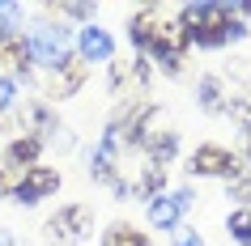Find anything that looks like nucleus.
Here are the masks:
<instances>
[{
  "label": "nucleus",
  "mask_w": 251,
  "mask_h": 246,
  "mask_svg": "<svg viewBox=\"0 0 251 246\" xmlns=\"http://www.w3.org/2000/svg\"><path fill=\"white\" fill-rule=\"evenodd\" d=\"M128 30H132V43H136V47H145V51H149L153 39H158V30H162L158 9H141V13L132 17V26H128Z\"/></svg>",
  "instance_id": "nucleus-9"
},
{
  "label": "nucleus",
  "mask_w": 251,
  "mask_h": 246,
  "mask_svg": "<svg viewBox=\"0 0 251 246\" xmlns=\"http://www.w3.org/2000/svg\"><path fill=\"white\" fill-rule=\"evenodd\" d=\"M234 195H238V200H247V208H251V179L234 182Z\"/></svg>",
  "instance_id": "nucleus-21"
},
{
  "label": "nucleus",
  "mask_w": 251,
  "mask_h": 246,
  "mask_svg": "<svg viewBox=\"0 0 251 246\" xmlns=\"http://www.w3.org/2000/svg\"><path fill=\"white\" fill-rule=\"evenodd\" d=\"M175 149H179V136H175V132H162V136H153V140H149V166H166V161H171L175 157Z\"/></svg>",
  "instance_id": "nucleus-11"
},
{
  "label": "nucleus",
  "mask_w": 251,
  "mask_h": 246,
  "mask_svg": "<svg viewBox=\"0 0 251 246\" xmlns=\"http://www.w3.org/2000/svg\"><path fill=\"white\" fill-rule=\"evenodd\" d=\"M47 233H51L55 242H81V238H90V208H64V212H55L47 221Z\"/></svg>",
  "instance_id": "nucleus-5"
},
{
  "label": "nucleus",
  "mask_w": 251,
  "mask_h": 246,
  "mask_svg": "<svg viewBox=\"0 0 251 246\" xmlns=\"http://www.w3.org/2000/svg\"><path fill=\"white\" fill-rule=\"evenodd\" d=\"M179 246H204V242L196 238V229H179Z\"/></svg>",
  "instance_id": "nucleus-20"
},
{
  "label": "nucleus",
  "mask_w": 251,
  "mask_h": 246,
  "mask_svg": "<svg viewBox=\"0 0 251 246\" xmlns=\"http://www.w3.org/2000/svg\"><path fill=\"white\" fill-rule=\"evenodd\" d=\"M13 98H17V85H13L9 77H0V115H4V111L13 106Z\"/></svg>",
  "instance_id": "nucleus-18"
},
{
  "label": "nucleus",
  "mask_w": 251,
  "mask_h": 246,
  "mask_svg": "<svg viewBox=\"0 0 251 246\" xmlns=\"http://www.w3.org/2000/svg\"><path fill=\"white\" fill-rule=\"evenodd\" d=\"M200 106H204V111H222V81L217 77L200 81Z\"/></svg>",
  "instance_id": "nucleus-16"
},
{
  "label": "nucleus",
  "mask_w": 251,
  "mask_h": 246,
  "mask_svg": "<svg viewBox=\"0 0 251 246\" xmlns=\"http://www.w3.org/2000/svg\"><path fill=\"white\" fill-rule=\"evenodd\" d=\"M39 153H43L39 136H22V140L9 144V166H13V170H30L34 161H39Z\"/></svg>",
  "instance_id": "nucleus-10"
},
{
  "label": "nucleus",
  "mask_w": 251,
  "mask_h": 246,
  "mask_svg": "<svg viewBox=\"0 0 251 246\" xmlns=\"http://www.w3.org/2000/svg\"><path fill=\"white\" fill-rule=\"evenodd\" d=\"M90 77V64L85 60H68V64L55 68V81H51V98H73V93L85 85Z\"/></svg>",
  "instance_id": "nucleus-7"
},
{
  "label": "nucleus",
  "mask_w": 251,
  "mask_h": 246,
  "mask_svg": "<svg viewBox=\"0 0 251 246\" xmlns=\"http://www.w3.org/2000/svg\"><path fill=\"white\" fill-rule=\"evenodd\" d=\"M247 157H251V144H247Z\"/></svg>",
  "instance_id": "nucleus-23"
},
{
  "label": "nucleus",
  "mask_w": 251,
  "mask_h": 246,
  "mask_svg": "<svg viewBox=\"0 0 251 246\" xmlns=\"http://www.w3.org/2000/svg\"><path fill=\"white\" fill-rule=\"evenodd\" d=\"M17 30H22V4H0V39L13 43Z\"/></svg>",
  "instance_id": "nucleus-15"
},
{
  "label": "nucleus",
  "mask_w": 251,
  "mask_h": 246,
  "mask_svg": "<svg viewBox=\"0 0 251 246\" xmlns=\"http://www.w3.org/2000/svg\"><path fill=\"white\" fill-rule=\"evenodd\" d=\"M187 170H192V174H222V179H238L234 153L222 149V144H200L196 153H192V161H187Z\"/></svg>",
  "instance_id": "nucleus-4"
},
{
  "label": "nucleus",
  "mask_w": 251,
  "mask_h": 246,
  "mask_svg": "<svg viewBox=\"0 0 251 246\" xmlns=\"http://www.w3.org/2000/svg\"><path fill=\"white\" fill-rule=\"evenodd\" d=\"M0 246H13V242H9V233H0Z\"/></svg>",
  "instance_id": "nucleus-22"
},
{
  "label": "nucleus",
  "mask_w": 251,
  "mask_h": 246,
  "mask_svg": "<svg viewBox=\"0 0 251 246\" xmlns=\"http://www.w3.org/2000/svg\"><path fill=\"white\" fill-rule=\"evenodd\" d=\"M77 47H81V60H85V64H90V60L98 64V60H111V55H115L111 34H106V30H98V26H85V30H81Z\"/></svg>",
  "instance_id": "nucleus-8"
},
{
  "label": "nucleus",
  "mask_w": 251,
  "mask_h": 246,
  "mask_svg": "<svg viewBox=\"0 0 251 246\" xmlns=\"http://www.w3.org/2000/svg\"><path fill=\"white\" fill-rule=\"evenodd\" d=\"M102 246H149V242H145V233H136L132 225H111L102 233Z\"/></svg>",
  "instance_id": "nucleus-13"
},
{
  "label": "nucleus",
  "mask_w": 251,
  "mask_h": 246,
  "mask_svg": "<svg viewBox=\"0 0 251 246\" xmlns=\"http://www.w3.org/2000/svg\"><path fill=\"white\" fill-rule=\"evenodd\" d=\"M60 13H68V17H90L94 9H90V4H64V9H60Z\"/></svg>",
  "instance_id": "nucleus-19"
},
{
  "label": "nucleus",
  "mask_w": 251,
  "mask_h": 246,
  "mask_svg": "<svg viewBox=\"0 0 251 246\" xmlns=\"http://www.w3.org/2000/svg\"><path fill=\"white\" fill-rule=\"evenodd\" d=\"M179 26H183L187 43H196V47H222L226 30H230V9L226 4H183Z\"/></svg>",
  "instance_id": "nucleus-1"
},
{
  "label": "nucleus",
  "mask_w": 251,
  "mask_h": 246,
  "mask_svg": "<svg viewBox=\"0 0 251 246\" xmlns=\"http://www.w3.org/2000/svg\"><path fill=\"white\" fill-rule=\"evenodd\" d=\"M226 229H230V238L238 246H251V208H234L226 217Z\"/></svg>",
  "instance_id": "nucleus-12"
},
{
  "label": "nucleus",
  "mask_w": 251,
  "mask_h": 246,
  "mask_svg": "<svg viewBox=\"0 0 251 246\" xmlns=\"http://www.w3.org/2000/svg\"><path fill=\"white\" fill-rule=\"evenodd\" d=\"M192 187H183V191L175 195H158V200H149V225H158V229H171L175 221H179V212L183 208H192Z\"/></svg>",
  "instance_id": "nucleus-6"
},
{
  "label": "nucleus",
  "mask_w": 251,
  "mask_h": 246,
  "mask_svg": "<svg viewBox=\"0 0 251 246\" xmlns=\"http://www.w3.org/2000/svg\"><path fill=\"white\" fill-rule=\"evenodd\" d=\"M17 182H22V170H0V195H13L17 191Z\"/></svg>",
  "instance_id": "nucleus-17"
},
{
  "label": "nucleus",
  "mask_w": 251,
  "mask_h": 246,
  "mask_svg": "<svg viewBox=\"0 0 251 246\" xmlns=\"http://www.w3.org/2000/svg\"><path fill=\"white\" fill-rule=\"evenodd\" d=\"M26 55L34 64H47V68L68 64V34L60 26H39L30 34V43H26Z\"/></svg>",
  "instance_id": "nucleus-2"
},
{
  "label": "nucleus",
  "mask_w": 251,
  "mask_h": 246,
  "mask_svg": "<svg viewBox=\"0 0 251 246\" xmlns=\"http://www.w3.org/2000/svg\"><path fill=\"white\" fill-rule=\"evenodd\" d=\"M132 191H136V195H141V200H158V195H162V191H166V174H162V170H158V166H149V170H145V179L136 182Z\"/></svg>",
  "instance_id": "nucleus-14"
},
{
  "label": "nucleus",
  "mask_w": 251,
  "mask_h": 246,
  "mask_svg": "<svg viewBox=\"0 0 251 246\" xmlns=\"http://www.w3.org/2000/svg\"><path fill=\"white\" fill-rule=\"evenodd\" d=\"M51 191H60V170L30 166V170H22V182H17L13 200H17V204H39V200H47Z\"/></svg>",
  "instance_id": "nucleus-3"
}]
</instances>
